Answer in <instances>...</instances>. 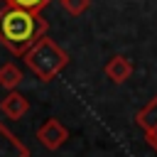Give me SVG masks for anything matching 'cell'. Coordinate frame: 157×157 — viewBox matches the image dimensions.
Wrapping results in <instances>:
<instances>
[{"label":"cell","mask_w":157,"mask_h":157,"mask_svg":"<svg viewBox=\"0 0 157 157\" xmlns=\"http://www.w3.org/2000/svg\"><path fill=\"white\" fill-rule=\"evenodd\" d=\"M47 29L49 22L42 17V12H27L7 5L0 10V44L17 56H22L39 37H44Z\"/></svg>","instance_id":"6da1fadb"},{"label":"cell","mask_w":157,"mask_h":157,"mask_svg":"<svg viewBox=\"0 0 157 157\" xmlns=\"http://www.w3.org/2000/svg\"><path fill=\"white\" fill-rule=\"evenodd\" d=\"M22 59H25V64L32 69V74H34L39 81H52V78H54L59 71H64L66 64H69V54H66L54 39H49L47 34L39 37V39L22 54Z\"/></svg>","instance_id":"7a4b0ae2"},{"label":"cell","mask_w":157,"mask_h":157,"mask_svg":"<svg viewBox=\"0 0 157 157\" xmlns=\"http://www.w3.org/2000/svg\"><path fill=\"white\" fill-rule=\"evenodd\" d=\"M37 137L47 150H59L66 140H69V128L64 123H59L56 118H47L39 128H37Z\"/></svg>","instance_id":"3957f363"},{"label":"cell","mask_w":157,"mask_h":157,"mask_svg":"<svg viewBox=\"0 0 157 157\" xmlns=\"http://www.w3.org/2000/svg\"><path fill=\"white\" fill-rule=\"evenodd\" d=\"M29 110V101L20 93V91H7V96L0 101V113L5 118H12V120H20L25 118Z\"/></svg>","instance_id":"277c9868"},{"label":"cell","mask_w":157,"mask_h":157,"mask_svg":"<svg viewBox=\"0 0 157 157\" xmlns=\"http://www.w3.org/2000/svg\"><path fill=\"white\" fill-rule=\"evenodd\" d=\"M0 157H29L27 145L0 123Z\"/></svg>","instance_id":"5b68a950"},{"label":"cell","mask_w":157,"mask_h":157,"mask_svg":"<svg viewBox=\"0 0 157 157\" xmlns=\"http://www.w3.org/2000/svg\"><path fill=\"white\" fill-rule=\"evenodd\" d=\"M103 71H105V76H108L113 83H125V81L132 76V64H130L128 56L115 54V56H110V59L105 61Z\"/></svg>","instance_id":"8992f818"},{"label":"cell","mask_w":157,"mask_h":157,"mask_svg":"<svg viewBox=\"0 0 157 157\" xmlns=\"http://www.w3.org/2000/svg\"><path fill=\"white\" fill-rule=\"evenodd\" d=\"M135 123L145 130V135L157 130V96H152V98H150V103L135 113Z\"/></svg>","instance_id":"52a82bcc"},{"label":"cell","mask_w":157,"mask_h":157,"mask_svg":"<svg viewBox=\"0 0 157 157\" xmlns=\"http://www.w3.org/2000/svg\"><path fill=\"white\" fill-rule=\"evenodd\" d=\"M22 78H25V76H22V69H20L17 64L7 61V64H2V66H0V86H2V88L15 91V88L20 86V81H22Z\"/></svg>","instance_id":"ba28073f"},{"label":"cell","mask_w":157,"mask_h":157,"mask_svg":"<svg viewBox=\"0 0 157 157\" xmlns=\"http://www.w3.org/2000/svg\"><path fill=\"white\" fill-rule=\"evenodd\" d=\"M7 7H17V10H27V12H42L52 0H2Z\"/></svg>","instance_id":"9c48e42d"},{"label":"cell","mask_w":157,"mask_h":157,"mask_svg":"<svg viewBox=\"0 0 157 157\" xmlns=\"http://www.w3.org/2000/svg\"><path fill=\"white\" fill-rule=\"evenodd\" d=\"M61 5H64V10H66L69 15L78 17V15H83V12L91 7V0H61Z\"/></svg>","instance_id":"30bf717a"},{"label":"cell","mask_w":157,"mask_h":157,"mask_svg":"<svg viewBox=\"0 0 157 157\" xmlns=\"http://www.w3.org/2000/svg\"><path fill=\"white\" fill-rule=\"evenodd\" d=\"M145 140H147V145H150L152 150H157V130H155V132H147Z\"/></svg>","instance_id":"8fae6325"},{"label":"cell","mask_w":157,"mask_h":157,"mask_svg":"<svg viewBox=\"0 0 157 157\" xmlns=\"http://www.w3.org/2000/svg\"><path fill=\"white\" fill-rule=\"evenodd\" d=\"M0 2H2V0H0Z\"/></svg>","instance_id":"7c38bea8"}]
</instances>
